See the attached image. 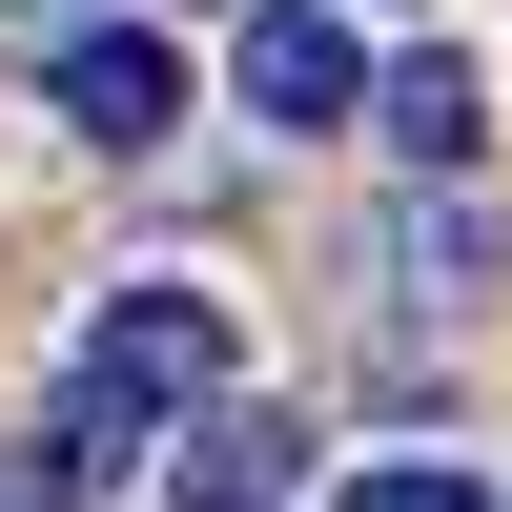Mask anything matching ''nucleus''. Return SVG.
Segmentation results:
<instances>
[{"instance_id":"1","label":"nucleus","mask_w":512,"mask_h":512,"mask_svg":"<svg viewBox=\"0 0 512 512\" xmlns=\"http://www.w3.org/2000/svg\"><path fill=\"white\" fill-rule=\"evenodd\" d=\"M226 390V308H205V287H123L103 328H82V369H62V472H123V451H164L185 431V410Z\"/></svg>"},{"instance_id":"2","label":"nucleus","mask_w":512,"mask_h":512,"mask_svg":"<svg viewBox=\"0 0 512 512\" xmlns=\"http://www.w3.org/2000/svg\"><path fill=\"white\" fill-rule=\"evenodd\" d=\"M62 123L82 144H164V123H185V41H144V21H62Z\"/></svg>"},{"instance_id":"3","label":"nucleus","mask_w":512,"mask_h":512,"mask_svg":"<svg viewBox=\"0 0 512 512\" xmlns=\"http://www.w3.org/2000/svg\"><path fill=\"white\" fill-rule=\"evenodd\" d=\"M349 103H369L349 21H328V0H267V21H246V123H287V144H308V123H349Z\"/></svg>"},{"instance_id":"4","label":"nucleus","mask_w":512,"mask_h":512,"mask_svg":"<svg viewBox=\"0 0 512 512\" xmlns=\"http://www.w3.org/2000/svg\"><path fill=\"white\" fill-rule=\"evenodd\" d=\"M287 492H308V431L246 410V390H205L185 410V512H287Z\"/></svg>"},{"instance_id":"5","label":"nucleus","mask_w":512,"mask_h":512,"mask_svg":"<svg viewBox=\"0 0 512 512\" xmlns=\"http://www.w3.org/2000/svg\"><path fill=\"white\" fill-rule=\"evenodd\" d=\"M369 123H390V164H431V185H451V164L492 144V82H472V62H390V82H369Z\"/></svg>"},{"instance_id":"6","label":"nucleus","mask_w":512,"mask_h":512,"mask_svg":"<svg viewBox=\"0 0 512 512\" xmlns=\"http://www.w3.org/2000/svg\"><path fill=\"white\" fill-rule=\"evenodd\" d=\"M328 512H492V492L451 472V451H390V472H349V492H328Z\"/></svg>"}]
</instances>
